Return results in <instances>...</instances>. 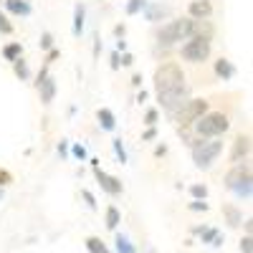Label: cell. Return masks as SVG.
<instances>
[{
  "instance_id": "4dcf8cb0",
  "label": "cell",
  "mask_w": 253,
  "mask_h": 253,
  "mask_svg": "<svg viewBox=\"0 0 253 253\" xmlns=\"http://www.w3.org/2000/svg\"><path fill=\"white\" fill-rule=\"evenodd\" d=\"M81 198H84V203H86L89 210H96V198H94V193H89V190H81Z\"/></svg>"
},
{
  "instance_id": "d4e9b609",
  "label": "cell",
  "mask_w": 253,
  "mask_h": 253,
  "mask_svg": "<svg viewBox=\"0 0 253 253\" xmlns=\"http://www.w3.org/2000/svg\"><path fill=\"white\" fill-rule=\"evenodd\" d=\"M69 152H71V157H74V160H79V162H86V160H89L86 147H84V144H79V142L69 147Z\"/></svg>"
},
{
  "instance_id": "9c48e42d",
  "label": "cell",
  "mask_w": 253,
  "mask_h": 253,
  "mask_svg": "<svg viewBox=\"0 0 253 253\" xmlns=\"http://www.w3.org/2000/svg\"><path fill=\"white\" fill-rule=\"evenodd\" d=\"M193 233H195V236H200V241H203V243L213 246V248H220V246L225 243V238H223V233H220L218 228H208V225H195V228H193Z\"/></svg>"
},
{
  "instance_id": "cb8c5ba5",
  "label": "cell",
  "mask_w": 253,
  "mask_h": 253,
  "mask_svg": "<svg viewBox=\"0 0 253 253\" xmlns=\"http://www.w3.org/2000/svg\"><path fill=\"white\" fill-rule=\"evenodd\" d=\"M147 3H150V0H126V3H124V13L129 15V18H132V15H139Z\"/></svg>"
},
{
  "instance_id": "3957f363",
  "label": "cell",
  "mask_w": 253,
  "mask_h": 253,
  "mask_svg": "<svg viewBox=\"0 0 253 253\" xmlns=\"http://www.w3.org/2000/svg\"><path fill=\"white\" fill-rule=\"evenodd\" d=\"M185 86H187V84H185V74H182V69L177 66V63L167 61V63H162V66H157V71H155V91L157 94L180 91Z\"/></svg>"
},
{
  "instance_id": "d590c367",
  "label": "cell",
  "mask_w": 253,
  "mask_h": 253,
  "mask_svg": "<svg viewBox=\"0 0 253 253\" xmlns=\"http://www.w3.org/2000/svg\"><path fill=\"white\" fill-rule=\"evenodd\" d=\"M157 137V126H147V129L142 132V142H152Z\"/></svg>"
},
{
  "instance_id": "8fae6325",
  "label": "cell",
  "mask_w": 253,
  "mask_h": 253,
  "mask_svg": "<svg viewBox=\"0 0 253 253\" xmlns=\"http://www.w3.org/2000/svg\"><path fill=\"white\" fill-rule=\"evenodd\" d=\"M248 155H251V137H248V134H238L236 142H233V152H230V160L238 165V162H246Z\"/></svg>"
},
{
  "instance_id": "9a60e30c",
  "label": "cell",
  "mask_w": 253,
  "mask_h": 253,
  "mask_svg": "<svg viewBox=\"0 0 253 253\" xmlns=\"http://www.w3.org/2000/svg\"><path fill=\"white\" fill-rule=\"evenodd\" d=\"M213 69H215V76L220 81H233L236 79V66H233V61H228V58H218Z\"/></svg>"
},
{
  "instance_id": "2e32d148",
  "label": "cell",
  "mask_w": 253,
  "mask_h": 253,
  "mask_svg": "<svg viewBox=\"0 0 253 253\" xmlns=\"http://www.w3.org/2000/svg\"><path fill=\"white\" fill-rule=\"evenodd\" d=\"M96 122H99V126H101L104 132H114V129H117V117H114V112L107 109V107H101V109L96 112Z\"/></svg>"
},
{
  "instance_id": "8992f818",
  "label": "cell",
  "mask_w": 253,
  "mask_h": 253,
  "mask_svg": "<svg viewBox=\"0 0 253 253\" xmlns=\"http://www.w3.org/2000/svg\"><path fill=\"white\" fill-rule=\"evenodd\" d=\"M208 107H210L208 99H195V96H190V99L182 104V107H180L175 114H170V117H172L180 126H190V124H195L205 112H210Z\"/></svg>"
},
{
  "instance_id": "277c9868",
  "label": "cell",
  "mask_w": 253,
  "mask_h": 253,
  "mask_svg": "<svg viewBox=\"0 0 253 253\" xmlns=\"http://www.w3.org/2000/svg\"><path fill=\"white\" fill-rule=\"evenodd\" d=\"M193 126H195V134L200 139H215L230 129V119L223 112H205Z\"/></svg>"
},
{
  "instance_id": "e0dca14e",
  "label": "cell",
  "mask_w": 253,
  "mask_h": 253,
  "mask_svg": "<svg viewBox=\"0 0 253 253\" xmlns=\"http://www.w3.org/2000/svg\"><path fill=\"white\" fill-rule=\"evenodd\" d=\"M84 28H86V5L76 3V5H74V36L81 38Z\"/></svg>"
},
{
  "instance_id": "74e56055",
  "label": "cell",
  "mask_w": 253,
  "mask_h": 253,
  "mask_svg": "<svg viewBox=\"0 0 253 253\" xmlns=\"http://www.w3.org/2000/svg\"><path fill=\"white\" fill-rule=\"evenodd\" d=\"M119 63H122V66H132V63H134V56H132L129 51H124V53H119Z\"/></svg>"
},
{
  "instance_id": "52a82bcc",
  "label": "cell",
  "mask_w": 253,
  "mask_h": 253,
  "mask_svg": "<svg viewBox=\"0 0 253 253\" xmlns=\"http://www.w3.org/2000/svg\"><path fill=\"white\" fill-rule=\"evenodd\" d=\"M210 51H213V46H210V38H203V36H193L187 38L185 43L180 46V56L190 63H203L210 58Z\"/></svg>"
},
{
  "instance_id": "e575fe53",
  "label": "cell",
  "mask_w": 253,
  "mask_h": 253,
  "mask_svg": "<svg viewBox=\"0 0 253 253\" xmlns=\"http://www.w3.org/2000/svg\"><path fill=\"white\" fill-rule=\"evenodd\" d=\"M241 253H253V238L251 236L241 238Z\"/></svg>"
},
{
  "instance_id": "603a6c76",
  "label": "cell",
  "mask_w": 253,
  "mask_h": 253,
  "mask_svg": "<svg viewBox=\"0 0 253 253\" xmlns=\"http://www.w3.org/2000/svg\"><path fill=\"white\" fill-rule=\"evenodd\" d=\"M84 246H86V251H89V253H109L107 243H104L101 238H96V236H89L86 241H84Z\"/></svg>"
},
{
  "instance_id": "d6a6232c",
  "label": "cell",
  "mask_w": 253,
  "mask_h": 253,
  "mask_svg": "<svg viewBox=\"0 0 253 253\" xmlns=\"http://www.w3.org/2000/svg\"><path fill=\"white\" fill-rule=\"evenodd\" d=\"M187 208H190V210H193V213H205V210H208L210 205H208L205 200H193V203H190Z\"/></svg>"
},
{
  "instance_id": "7bdbcfd3",
  "label": "cell",
  "mask_w": 253,
  "mask_h": 253,
  "mask_svg": "<svg viewBox=\"0 0 253 253\" xmlns=\"http://www.w3.org/2000/svg\"><path fill=\"white\" fill-rule=\"evenodd\" d=\"M167 155V144H157L155 147V157H165Z\"/></svg>"
},
{
  "instance_id": "5bb4252c",
  "label": "cell",
  "mask_w": 253,
  "mask_h": 253,
  "mask_svg": "<svg viewBox=\"0 0 253 253\" xmlns=\"http://www.w3.org/2000/svg\"><path fill=\"white\" fill-rule=\"evenodd\" d=\"M142 15H144V20H150V23H160L162 18L170 15V8L162 5V3H147L144 10H142Z\"/></svg>"
},
{
  "instance_id": "7402d4cb",
  "label": "cell",
  "mask_w": 253,
  "mask_h": 253,
  "mask_svg": "<svg viewBox=\"0 0 253 253\" xmlns=\"http://www.w3.org/2000/svg\"><path fill=\"white\" fill-rule=\"evenodd\" d=\"M223 215H225V220H228V225H241L243 223V213L236 208V205H223Z\"/></svg>"
},
{
  "instance_id": "f546056e",
  "label": "cell",
  "mask_w": 253,
  "mask_h": 253,
  "mask_svg": "<svg viewBox=\"0 0 253 253\" xmlns=\"http://www.w3.org/2000/svg\"><path fill=\"white\" fill-rule=\"evenodd\" d=\"M0 33H3V36H10L13 33V23L8 20V15L3 10H0Z\"/></svg>"
},
{
  "instance_id": "bcb514c9",
  "label": "cell",
  "mask_w": 253,
  "mask_h": 253,
  "mask_svg": "<svg viewBox=\"0 0 253 253\" xmlns=\"http://www.w3.org/2000/svg\"><path fill=\"white\" fill-rule=\"evenodd\" d=\"M94 41H96V43H94V56H99V48H101V41H99V36H96Z\"/></svg>"
},
{
  "instance_id": "7c38bea8",
  "label": "cell",
  "mask_w": 253,
  "mask_h": 253,
  "mask_svg": "<svg viewBox=\"0 0 253 253\" xmlns=\"http://www.w3.org/2000/svg\"><path fill=\"white\" fill-rule=\"evenodd\" d=\"M3 5H5V13L15 18H28L33 13V5L28 0H3Z\"/></svg>"
},
{
  "instance_id": "1f68e13d",
  "label": "cell",
  "mask_w": 253,
  "mask_h": 253,
  "mask_svg": "<svg viewBox=\"0 0 253 253\" xmlns=\"http://www.w3.org/2000/svg\"><path fill=\"white\" fill-rule=\"evenodd\" d=\"M13 172H8V170H3V167H0V187H8V185H13Z\"/></svg>"
},
{
  "instance_id": "60d3db41",
  "label": "cell",
  "mask_w": 253,
  "mask_h": 253,
  "mask_svg": "<svg viewBox=\"0 0 253 253\" xmlns=\"http://www.w3.org/2000/svg\"><path fill=\"white\" fill-rule=\"evenodd\" d=\"M124 33H126V26H124V23L114 26V36H117V41H119V38H124Z\"/></svg>"
},
{
  "instance_id": "ac0fdd59",
  "label": "cell",
  "mask_w": 253,
  "mask_h": 253,
  "mask_svg": "<svg viewBox=\"0 0 253 253\" xmlns=\"http://www.w3.org/2000/svg\"><path fill=\"white\" fill-rule=\"evenodd\" d=\"M114 253H137V246L132 243V238L126 233H117L114 236Z\"/></svg>"
},
{
  "instance_id": "ab89813d",
  "label": "cell",
  "mask_w": 253,
  "mask_h": 253,
  "mask_svg": "<svg viewBox=\"0 0 253 253\" xmlns=\"http://www.w3.org/2000/svg\"><path fill=\"white\" fill-rule=\"evenodd\" d=\"M46 76H48V66H46V63H43V69H41V71H38V76H36V86H38V84L43 81Z\"/></svg>"
},
{
  "instance_id": "6da1fadb",
  "label": "cell",
  "mask_w": 253,
  "mask_h": 253,
  "mask_svg": "<svg viewBox=\"0 0 253 253\" xmlns=\"http://www.w3.org/2000/svg\"><path fill=\"white\" fill-rule=\"evenodd\" d=\"M225 187H228L238 200H251V198H253V175H251L248 160L233 165V167L228 170V175H225Z\"/></svg>"
},
{
  "instance_id": "7dc6e473",
  "label": "cell",
  "mask_w": 253,
  "mask_h": 253,
  "mask_svg": "<svg viewBox=\"0 0 253 253\" xmlns=\"http://www.w3.org/2000/svg\"><path fill=\"white\" fill-rule=\"evenodd\" d=\"M3 198H5V190H3V187H0V200H3Z\"/></svg>"
},
{
  "instance_id": "44dd1931",
  "label": "cell",
  "mask_w": 253,
  "mask_h": 253,
  "mask_svg": "<svg viewBox=\"0 0 253 253\" xmlns=\"http://www.w3.org/2000/svg\"><path fill=\"white\" fill-rule=\"evenodd\" d=\"M13 74H15L20 81H31V69H28V61H26L23 56L13 61Z\"/></svg>"
},
{
  "instance_id": "ffe728a7",
  "label": "cell",
  "mask_w": 253,
  "mask_h": 253,
  "mask_svg": "<svg viewBox=\"0 0 253 253\" xmlns=\"http://www.w3.org/2000/svg\"><path fill=\"white\" fill-rule=\"evenodd\" d=\"M0 53H3V58H5V61H10V63H13L15 58H20V56H23V43H20V41H13V43H5Z\"/></svg>"
},
{
  "instance_id": "f35d334b",
  "label": "cell",
  "mask_w": 253,
  "mask_h": 253,
  "mask_svg": "<svg viewBox=\"0 0 253 253\" xmlns=\"http://www.w3.org/2000/svg\"><path fill=\"white\" fill-rule=\"evenodd\" d=\"M109 66H112L114 71H119V69H122V63H119V53H117V51H112V56H109Z\"/></svg>"
},
{
  "instance_id": "4fadbf2b",
  "label": "cell",
  "mask_w": 253,
  "mask_h": 253,
  "mask_svg": "<svg viewBox=\"0 0 253 253\" xmlns=\"http://www.w3.org/2000/svg\"><path fill=\"white\" fill-rule=\"evenodd\" d=\"M36 89H38V96H41V104H46V107H48V104H51V101L56 99V79H53V76L48 74V76H46L43 81H41V84H38V86H36Z\"/></svg>"
},
{
  "instance_id": "8d00e7d4",
  "label": "cell",
  "mask_w": 253,
  "mask_h": 253,
  "mask_svg": "<svg viewBox=\"0 0 253 253\" xmlns=\"http://www.w3.org/2000/svg\"><path fill=\"white\" fill-rule=\"evenodd\" d=\"M58 58H61V51L53 46V48L46 53V66H51V63H53V61H58Z\"/></svg>"
},
{
  "instance_id": "f6af8a7d",
  "label": "cell",
  "mask_w": 253,
  "mask_h": 253,
  "mask_svg": "<svg viewBox=\"0 0 253 253\" xmlns=\"http://www.w3.org/2000/svg\"><path fill=\"white\" fill-rule=\"evenodd\" d=\"M243 225H246V236H251V228H253V220H251V218H246V223H243Z\"/></svg>"
},
{
  "instance_id": "ee69618b",
  "label": "cell",
  "mask_w": 253,
  "mask_h": 253,
  "mask_svg": "<svg viewBox=\"0 0 253 253\" xmlns=\"http://www.w3.org/2000/svg\"><path fill=\"white\" fill-rule=\"evenodd\" d=\"M132 86L134 89H142V74H134L132 76Z\"/></svg>"
},
{
  "instance_id": "ba28073f",
  "label": "cell",
  "mask_w": 253,
  "mask_h": 253,
  "mask_svg": "<svg viewBox=\"0 0 253 253\" xmlns=\"http://www.w3.org/2000/svg\"><path fill=\"white\" fill-rule=\"evenodd\" d=\"M94 175H96L99 187H101L107 195L117 198V195H122V193H124V185H122V180H119V177H114V175H109V172H104L101 167H94Z\"/></svg>"
},
{
  "instance_id": "f1b7e54d",
  "label": "cell",
  "mask_w": 253,
  "mask_h": 253,
  "mask_svg": "<svg viewBox=\"0 0 253 253\" xmlns=\"http://www.w3.org/2000/svg\"><path fill=\"white\" fill-rule=\"evenodd\" d=\"M157 122H160V109L152 107V109L144 112V124H147V126H157Z\"/></svg>"
},
{
  "instance_id": "d6986e66",
  "label": "cell",
  "mask_w": 253,
  "mask_h": 253,
  "mask_svg": "<svg viewBox=\"0 0 253 253\" xmlns=\"http://www.w3.org/2000/svg\"><path fill=\"white\" fill-rule=\"evenodd\" d=\"M104 223H107L109 230H114V233H117V228H119V223H122V213H119L117 205H109V208H107V213H104Z\"/></svg>"
},
{
  "instance_id": "5b68a950",
  "label": "cell",
  "mask_w": 253,
  "mask_h": 253,
  "mask_svg": "<svg viewBox=\"0 0 253 253\" xmlns=\"http://www.w3.org/2000/svg\"><path fill=\"white\" fill-rule=\"evenodd\" d=\"M190 152H193L195 167H200V170H210L213 162L218 160V155L223 152V139L220 137H215V139H198V142H193Z\"/></svg>"
},
{
  "instance_id": "7a4b0ae2",
  "label": "cell",
  "mask_w": 253,
  "mask_h": 253,
  "mask_svg": "<svg viewBox=\"0 0 253 253\" xmlns=\"http://www.w3.org/2000/svg\"><path fill=\"white\" fill-rule=\"evenodd\" d=\"M195 36V20L193 18H175L170 20V23H165L160 31H157V43L170 48L175 43H180V41H187Z\"/></svg>"
},
{
  "instance_id": "30bf717a",
  "label": "cell",
  "mask_w": 253,
  "mask_h": 253,
  "mask_svg": "<svg viewBox=\"0 0 253 253\" xmlns=\"http://www.w3.org/2000/svg\"><path fill=\"white\" fill-rule=\"evenodd\" d=\"M210 15H213V3L210 0H193L187 5V18L193 20H208Z\"/></svg>"
},
{
  "instance_id": "4316f807",
  "label": "cell",
  "mask_w": 253,
  "mask_h": 253,
  "mask_svg": "<svg viewBox=\"0 0 253 253\" xmlns=\"http://www.w3.org/2000/svg\"><path fill=\"white\" fill-rule=\"evenodd\" d=\"M112 150H114L117 160H119L122 165H126V150H124V142H122L119 137H114V139H112Z\"/></svg>"
},
{
  "instance_id": "484cf974",
  "label": "cell",
  "mask_w": 253,
  "mask_h": 253,
  "mask_svg": "<svg viewBox=\"0 0 253 253\" xmlns=\"http://www.w3.org/2000/svg\"><path fill=\"white\" fill-rule=\"evenodd\" d=\"M190 195H193V200H208V185L203 182L190 185Z\"/></svg>"
},
{
  "instance_id": "b9f144b4",
  "label": "cell",
  "mask_w": 253,
  "mask_h": 253,
  "mask_svg": "<svg viewBox=\"0 0 253 253\" xmlns=\"http://www.w3.org/2000/svg\"><path fill=\"white\" fill-rule=\"evenodd\" d=\"M147 99H150V91H144V89H139V91H137V104H144Z\"/></svg>"
},
{
  "instance_id": "836d02e7",
  "label": "cell",
  "mask_w": 253,
  "mask_h": 253,
  "mask_svg": "<svg viewBox=\"0 0 253 253\" xmlns=\"http://www.w3.org/2000/svg\"><path fill=\"white\" fill-rule=\"evenodd\" d=\"M69 147H71V144H69V139H61V142H58L56 152H58V157H61V160H63V157H69Z\"/></svg>"
},
{
  "instance_id": "83f0119b",
  "label": "cell",
  "mask_w": 253,
  "mask_h": 253,
  "mask_svg": "<svg viewBox=\"0 0 253 253\" xmlns=\"http://www.w3.org/2000/svg\"><path fill=\"white\" fill-rule=\"evenodd\" d=\"M38 46H41V51H51L53 48V33L51 31H46V33H41V41H38Z\"/></svg>"
},
{
  "instance_id": "c3c4849f",
  "label": "cell",
  "mask_w": 253,
  "mask_h": 253,
  "mask_svg": "<svg viewBox=\"0 0 253 253\" xmlns=\"http://www.w3.org/2000/svg\"><path fill=\"white\" fill-rule=\"evenodd\" d=\"M28 3H31V0H28Z\"/></svg>"
}]
</instances>
